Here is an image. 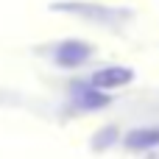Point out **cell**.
I'll list each match as a JSON object with an SVG mask.
<instances>
[{"mask_svg":"<svg viewBox=\"0 0 159 159\" xmlns=\"http://www.w3.org/2000/svg\"><path fill=\"white\" fill-rule=\"evenodd\" d=\"M131 81V70L129 67H106V70H98L92 75V87L98 89H112V87H123Z\"/></svg>","mask_w":159,"mask_h":159,"instance_id":"cell-1","label":"cell"},{"mask_svg":"<svg viewBox=\"0 0 159 159\" xmlns=\"http://www.w3.org/2000/svg\"><path fill=\"white\" fill-rule=\"evenodd\" d=\"M87 59H89V48L84 42H64L56 50V61L61 67H75V64H84Z\"/></svg>","mask_w":159,"mask_h":159,"instance_id":"cell-2","label":"cell"},{"mask_svg":"<svg viewBox=\"0 0 159 159\" xmlns=\"http://www.w3.org/2000/svg\"><path fill=\"white\" fill-rule=\"evenodd\" d=\"M126 145H129V148H151V145H159V129L131 131V134L126 137Z\"/></svg>","mask_w":159,"mask_h":159,"instance_id":"cell-3","label":"cell"}]
</instances>
